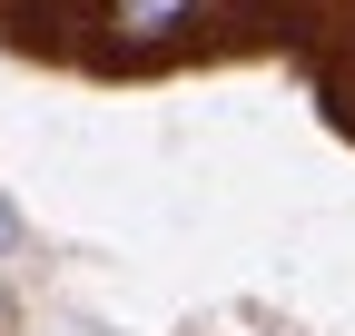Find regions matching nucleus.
<instances>
[{
	"mask_svg": "<svg viewBox=\"0 0 355 336\" xmlns=\"http://www.w3.org/2000/svg\"><path fill=\"white\" fill-rule=\"evenodd\" d=\"M345 20H355V0H345Z\"/></svg>",
	"mask_w": 355,
	"mask_h": 336,
	"instance_id": "nucleus-4",
	"label": "nucleus"
},
{
	"mask_svg": "<svg viewBox=\"0 0 355 336\" xmlns=\"http://www.w3.org/2000/svg\"><path fill=\"white\" fill-rule=\"evenodd\" d=\"M0 336H20V287L0 277Z\"/></svg>",
	"mask_w": 355,
	"mask_h": 336,
	"instance_id": "nucleus-3",
	"label": "nucleus"
},
{
	"mask_svg": "<svg viewBox=\"0 0 355 336\" xmlns=\"http://www.w3.org/2000/svg\"><path fill=\"white\" fill-rule=\"evenodd\" d=\"M20 247H30V218H20V198H10V188H0V267H10V258H20Z\"/></svg>",
	"mask_w": 355,
	"mask_h": 336,
	"instance_id": "nucleus-2",
	"label": "nucleus"
},
{
	"mask_svg": "<svg viewBox=\"0 0 355 336\" xmlns=\"http://www.w3.org/2000/svg\"><path fill=\"white\" fill-rule=\"evenodd\" d=\"M217 20H227V0H89V60L158 69V60H188Z\"/></svg>",
	"mask_w": 355,
	"mask_h": 336,
	"instance_id": "nucleus-1",
	"label": "nucleus"
}]
</instances>
